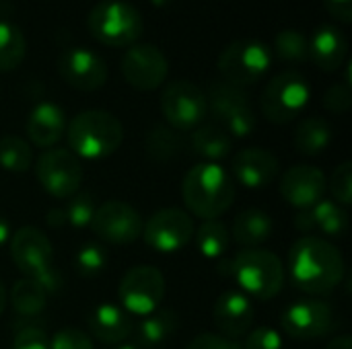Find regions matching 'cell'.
Segmentation results:
<instances>
[{"label": "cell", "mask_w": 352, "mask_h": 349, "mask_svg": "<svg viewBox=\"0 0 352 349\" xmlns=\"http://www.w3.org/2000/svg\"><path fill=\"white\" fill-rule=\"evenodd\" d=\"M161 111L169 128L177 132L196 130L208 113L206 95L190 80H173L161 93Z\"/></svg>", "instance_id": "11"}, {"label": "cell", "mask_w": 352, "mask_h": 349, "mask_svg": "<svg viewBox=\"0 0 352 349\" xmlns=\"http://www.w3.org/2000/svg\"><path fill=\"white\" fill-rule=\"evenodd\" d=\"M223 80L243 88L260 82L272 66V49L262 39H235L219 53Z\"/></svg>", "instance_id": "6"}, {"label": "cell", "mask_w": 352, "mask_h": 349, "mask_svg": "<svg viewBox=\"0 0 352 349\" xmlns=\"http://www.w3.org/2000/svg\"><path fill=\"white\" fill-rule=\"evenodd\" d=\"M309 97L311 88L307 78L295 70H287L266 84L260 97V107L268 121L283 125L303 113L309 103Z\"/></svg>", "instance_id": "8"}, {"label": "cell", "mask_w": 352, "mask_h": 349, "mask_svg": "<svg viewBox=\"0 0 352 349\" xmlns=\"http://www.w3.org/2000/svg\"><path fill=\"white\" fill-rule=\"evenodd\" d=\"M186 349H243V346L219 333H200L198 337L190 341V346Z\"/></svg>", "instance_id": "42"}, {"label": "cell", "mask_w": 352, "mask_h": 349, "mask_svg": "<svg viewBox=\"0 0 352 349\" xmlns=\"http://www.w3.org/2000/svg\"><path fill=\"white\" fill-rule=\"evenodd\" d=\"M10 237H12V232H10V224H8V220L0 216V249L10 241Z\"/></svg>", "instance_id": "47"}, {"label": "cell", "mask_w": 352, "mask_h": 349, "mask_svg": "<svg viewBox=\"0 0 352 349\" xmlns=\"http://www.w3.org/2000/svg\"><path fill=\"white\" fill-rule=\"evenodd\" d=\"M179 327V319L169 309H157L155 313L142 317L138 327H134L136 344L140 349H153L163 346Z\"/></svg>", "instance_id": "24"}, {"label": "cell", "mask_w": 352, "mask_h": 349, "mask_svg": "<svg viewBox=\"0 0 352 349\" xmlns=\"http://www.w3.org/2000/svg\"><path fill=\"white\" fill-rule=\"evenodd\" d=\"M4 306H6V290H4V286H2V282H0V317H2V313H4Z\"/></svg>", "instance_id": "48"}, {"label": "cell", "mask_w": 352, "mask_h": 349, "mask_svg": "<svg viewBox=\"0 0 352 349\" xmlns=\"http://www.w3.org/2000/svg\"><path fill=\"white\" fill-rule=\"evenodd\" d=\"M196 247L206 259H221L231 243L227 226L219 220H204L198 230H194Z\"/></svg>", "instance_id": "30"}, {"label": "cell", "mask_w": 352, "mask_h": 349, "mask_svg": "<svg viewBox=\"0 0 352 349\" xmlns=\"http://www.w3.org/2000/svg\"><path fill=\"white\" fill-rule=\"evenodd\" d=\"M8 247L12 263L25 278H39L54 265L52 243L35 226H23L16 232H12Z\"/></svg>", "instance_id": "16"}, {"label": "cell", "mask_w": 352, "mask_h": 349, "mask_svg": "<svg viewBox=\"0 0 352 349\" xmlns=\"http://www.w3.org/2000/svg\"><path fill=\"white\" fill-rule=\"evenodd\" d=\"M233 263V276L245 296L258 300H272L285 286V265L272 251L243 249Z\"/></svg>", "instance_id": "4"}, {"label": "cell", "mask_w": 352, "mask_h": 349, "mask_svg": "<svg viewBox=\"0 0 352 349\" xmlns=\"http://www.w3.org/2000/svg\"><path fill=\"white\" fill-rule=\"evenodd\" d=\"M118 296L128 315L146 317L155 313L165 298V278L153 265H136L124 274Z\"/></svg>", "instance_id": "10"}, {"label": "cell", "mask_w": 352, "mask_h": 349, "mask_svg": "<svg viewBox=\"0 0 352 349\" xmlns=\"http://www.w3.org/2000/svg\"><path fill=\"white\" fill-rule=\"evenodd\" d=\"M316 228L328 237H342L349 228V214L342 206L330 200H322L311 208Z\"/></svg>", "instance_id": "33"}, {"label": "cell", "mask_w": 352, "mask_h": 349, "mask_svg": "<svg viewBox=\"0 0 352 349\" xmlns=\"http://www.w3.org/2000/svg\"><path fill=\"white\" fill-rule=\"evenodd\" d=\"M272 234V218L262 210H243L233 222V239L245 249H258Z\"/></svg>", "instance_id": "26"}, {"label": "cell", "mask_w": 352, "mask_h": 349, "mask_svg": "<svg viewBox=\"0 0 352 349\" xmlns=\"http://www.w3.org/2000/svg\"><path fill=\"white\" fill-rule=\"evenodd\" d=\"M182 144H184V140H182L179 132L169 125L151 128L146 134V140H144L146 154L157 163H167V160L175 158L182 150Z\"/></svg>", "instance_id": "31"}, {"label": "cell", "mask_w": 352, "mask_h": 349, "mask_svg": "<svg viewBox=\"0 0 352 349\" xmlns=\"http://www.w3.org/2000/svg\"><path fill=\"white\" fill-rule=\"evenodd\" d=\"M295 228L299 232H311V230H316V220H314L311 208L297 212V216H295Z\"/></svg>", "instance_id": "44"}, {"label": "cell", "mask_w": 352, "mask_h": 349, "mask_svg": "<svg viewBox=\"0 0 352 349\" xmlns=\"http://www.w3.org/2000/svg\"><path fill=\"white\" fill-rule=\"evenodd\" d=\"M27 53V41L23 31L2 19L0 21V72H10L21 66Z\"/></svg>", "instance_id": "29"}, {"label": "cell", "mask_w": 352, "mask_h": 349, "mask_svg": "<svg viewBox=\"0 0 352 349\" xmlns=\"http://www.w3.org/2000/svg\"><path fill=\"white\" fill-rule=\"evenodd\" d=\"M47 349H93V341L85 331L76 327H64L50 339Z\"/></svg>", "instance_id": "38"}, {"label": "cell", "mask_w": 352, "mask_h": 349, "mask_svg": "<svg viewBox=\"0 0 352 349\" xmlns=\"http://www.w3.org/2000/svg\"><path fill=\"white\" fill-rule=\"evenodd\" d=\"M122 74L132 88L144 93L155 91L165 82L169 74V62L157 45L134 43L122 58Z\"/></svg>", "instance_id": "13"}, {"label": "cell", "mask_w": 352, "mask_h": 349, "mask_svg": "<svg viewBox=\"0 0 352 349\" xmlns=\"http://www.w3.org/2000/svg\"><path fill=\"white\" fill-rule=\"evenodd\" d=\"M330 191L338 206H351L352 202V163L344 160L336 167L330 179Z\"/></svg>", "instance_id": "37"}, {"label": "cell", "mask_w": 352, "mask_h": 349, "mask_svg": "<svg viewBox=\"0 0 352 349\" xmlns=\"http://www.w3.org/2000/svg\"><path fill=\"white\" fill-rule=\"evenodd\" d=\"M326 187V175L314 165H295L280 179L283 197L299 210H309L322 202Z\"/></svg>", "instance_id": "18"}, {"label": "cell", "mask_w": 352, "mask_h": 349, "mask_svg": "<svg viewBox=\"0 0 352 349\" xmlns=\"http://www.w3.org/2000/svg\"><path fill=\"white\" fill-rule=\"evenodd\" d=\"M47 335L39 325H23L12 339V349H47Z\"/></svg>", "instance_id": "39"}, {"label": "cell", "mask_w": 352, "mask_h": 349, "mask_svg": "<svg viewBox=\"0 0 352 349\" xmlns=\"http://www.w3.org/2000/svg\"><path fill=\"white\" fill-rule=\"evenodd\" d=\"M274 51L283 62L301 64L309 60V39L297 29H283L274 37Z\"/></svg>", "instance_id": "34"}, {"label": "cell", "mask_w": 352, "mask_h": 349, "mask_svg": "<svg viewBox=\"0 0 352 349\" xmlns=\"http://www.w3.org/2000/svg\"><path fill=\"white\" fill-rule=\"evenodd\" d=\"M70 152L78 158L101 160L111 156L124 142V128L116 115L103 109H87L66 125Z\"/></svg>", "instance_id": "3"}, {"label": "cell", "mask_w": 352, "mask_h": 349, "mask_svg": "<svg viewBox=\"0 0 352 349\" xmlns=\"http://www.w3.org/2000/svg\"><path fill=\"white\" fill-rule=\"evenodd\" d=\"M326 349H352V339L349 335H340V337H336V339H332Z\"/></svg>", "instance_id": "46"}, {"label": "cell", "mask_w": 352, "mask_h": 349, "mask_svg": "<svg viewBox=\"0 0 352 349\" xmlns=\"http://www.w3.org/2000/svg\"><path fill=\"white\" fill-rule=\"evenodd\" d=\"M324 6L332 19L349 25L352 21V0H324Z\"/></svg>", "instance_id": "43"}, {"label": "cell", "mask_w": 352, "mask_h": 349, "mask_svg": "<svg viewBox=\"0 0 352 349\" xmlns=\"http://www.w3.org/2000/svg\"><path fill=\"white\" fill-rule=\"evenodd\" d=\"M89 333L107 346H120L134 333V319L118 304H99L87 317Z\"/></svg>", "instance_id": "21"}, {"label": "cell", "mask_w": 352, "mask_h": 349, "mask_svg": "<svg viewBox=\"0 0 352 349\" xmlns=\"http://www.w3.org/2000/svg\"><path fill=\"white\" fill-rule=\"evenodd\" d=\"M95 204H93V197L91 193H74L68 202V206L64 208V214H66V222L78 230L91 226L93 222V216H95Z\"/></svg>", "instance_id": "36"}, {"label": "cell", "mask_w": 352, "mask_h": 349, "mask_svg": "<svg viewBox=\"0 0 352 349\" xmlns=\"http://www.w3.org/2000/svg\"><path fill=\"white\" fill-rule=\"evenodd\" d=\"M349 41L334 25H320L309 39V60L324 72H334L346 64Z\"/></svg>", "instance_id": "23"}, {"label": "cell", "mask_w": 352, "mask_h": 349, "mask_svg": "<svg viewBox=\"0 0 352 349\" xmlns=\"http://www.w3.org/2000/svg\"><path fill=\"white\" fill-rule=\"evenodd\" d=\"M39 185L56 200H70L82 183V165L68 148H47L35 163Z\"/></svg>", "instance_id": "9"}, {"label": "cell", "mask_w": 352, "mask_h": 349, "mask_svg": "<svg viewBox=\"0 0 352 349\" xmlns=\"http://www.w3.org/2000/svg\"><path fill=\"white\" fill-rule=\"evenodd\" d=\"M190 144H192V150L210 160V163H217V160H223L231 154L233 150V140L231 136L217 123H202L194 130L192 138H190Z\"/></svg>", "instance_id": "25"}, {"label": "cell", "mask_w": 352, "mask_h": 349, "mask_svg": "<svg viewBox=\"0 0 352 349\" xmlns=\"http://www.w3.org/2000/svg\"><path fill=\"white\" fill-rule=\"evenodd\" d=\"M194 222L188 212L177 208H163L142 224L144 243L159 253H177L194 239Z\"/></svg>", "instance_id": "12"}, {"label": "cell", "mask_w": 352, "mask_h": 349, "mask_svg": "<svg viewBox=\"0 0 352 349\" xmlns=\"http://www.w3.org/2000/svg\"><path fill=\"white\" fill-rule=\"evenodd\" d=\"M64 109L56 103H37L27 117V136L39 148H54L66 134Z\"/></svg>", "instance_id": "22"}, {"label": "cell", "mask_w": 352, "mask_h": 349, "mask_svg": "<svg viewBox=\"0 0 352 349\" xmlns=\"http://www.w3.org/2000/svg\"><path fill=\"white\" fill-rule=\"evenodd\" d=\"M151 2H153V4H157V6H165L169 0H151Z\"/></svg>", "instance_id": "50"}, {"label": "cell", "mask_w": 352, "mask_h": 349, "mask_svg": "<svg viewBox=\"0 0 352 349\" xmlns=\"http://www.w3.org/2000/svg\"><path fill=\"white\" fill-rule=\"evenodd\" d=\"M33 165V150L21 136L8 134L0 138V167L10 173H25Z\"/></svg>", "instance_id": "32"}, {"label": "cell", "mask_w": 352, "mask_h": 349, "mask_svg": "<svg viewBox=\"0 0 352 349\" xmlns=\"http://www.w3.org/2000/svg\"><path fill=\"white\" fill-rule=\"evenodd\" d=\"M278 158L264 148H243L233 158V177L250 189L270 185L278 175Z\"/></svg>", "instance_id": "20"}, {"label": "cell", "mask_w": 352, "mask_h": 349, "mask_svg": "<svg viewBox=\"0 0 352 349\" xmlns=\"http://www.w3.org/2000/svg\"><path fill=\"white\" fill-rule=\"evenodd\" d=\"M111 349H140L136 344H120V346H116V348Z\"/></svg>", "instance_id": "49"}, {"label": "cell", "mask_w": 352, "mask_h": 349, "mask_svg": "<svg viewBox=\"0 0 352 349\" xmlns=\"http://www.w3.org/2000/svg\"><path fill=\"white\" fill-rule=\"evenodd\" d=\"M280 325L289 337L301 339V341H311V339L326 337L332 331L334 313L328 302L305 298V300L293 302L283 313Z\"/></svg>", "instance_id": "15"}, {"label": "cell", "mask_w": 352, "mask_h": 349, "mask_svg": "<svg viewBox=\"0 0 352 349\" xmlns=\"http://www.w3.org/2000/svg\"><path fill=\"white\" fill-rule=\"evenodd\" d=\"M93 232L109 245H130L142 237V218L126 202H105L95 210Z\"/></svg>", "instance_id": "14"}, {"label": "cell", "mask_w": 352, "mask_h": 349, "mask_svg": "<svg viewBox=\"0 0 352 349\" xmlns=\"http://www.w3.org/2000/svg\"><path fill=\"white\" fill-rule=\"evenodd\" d=\"M45 222H47L50 228H62V226H66L68 222H66L64 208H54V210H50L47 216H45Z\"/></svg>", "instance_id": "45"}, {"label": "cell", "mask_w": 352, "mask_h": 349, "mask_svg": "<svg viewBox=\"0 0 352 349\" xmlns=\"http://www.w3.org/2000/svg\"><path fill=\"white\" fill-rule=\"evenodd\" d=\"M87 27L103 45L130 47L142 35V14L126 0H101L89 10Z\"/></svg>", "instance_id": "5"}, {"label": "cell", "mask_w": 352, "mask_h": 349, "mask_svg": "<svg viewBox=\"0 0 352 349\" xmlns=\"http://www.w3.org/2000/svg\"><path fill=\"white\" fill-rule=\"evenodd\" d=\"M47 292L31 278L16 280L10 288V304L19 317H39L47 304Z\"/></svg>", "instance_id": "27"}, {"label": "cell", "mask_w": 352, "mask_h": 349, "mask_svg": "<svg viewBox=\"0 0 352 349\" xmlns=\"http://www.w3.org/2000/svg\"><path fill=\"white\" fill-rule=\"evenodd\" d=\"M107 265V251L99 243H85L74 255V267L80 278H95Z\"/></svg>", "instance_id": "35"}, {"label": "cell", "mask_w": 352, "mask_h": 349, "mask_svg": "<svg viewBox=\"0 0 352 349\" xmlns=\"http://www.w3.org/2000/svg\"><path fill=\"white\" fill-rule=\"evenodd\" d=\"M58 74L62 80L82 93L97 91L107 80V64L99 53L87 47H68L58 58Z\"/></svg>", "instance_id": "17"}, {"label": "cell", "mask_w": 352, "mask_h": 349, "mask_svg": "<svg viewBox=\"0 0 352 349\" xmlns=\"http://www.w3.org/2000/svg\"><path fill=\"white\" fill-rule=\"evenodd\" d=\"M204 95L217 125H221L229 136L248 138L256 130V113L243 88L227 80H214L208 84Z\"/></svg>", "instance_id": "7"}, {"label": "cell", "mask_w": 352, "mask_h": 349, "mask_svg": "<svg viewBox=\"0 0 352 349\" xmlns=\"http://www.w3.org/2000/svg\"><path fill=\"white\" fill-rule=\"evenodd\" d=\"M352 105V91L349 84H344V82H336V84H332L328 91H326V95H324V107L330 111V113H338V115H342V113H346L349 109H351Z\"/></svg>", "instance_id": "40"}, {"label": "cell", "mask_w": 352, "mask_h": 349, "mask_svg": "<svg viewBox=\"0 0 352 349\" xmlns=\"http://www.w3.org/2000/svg\"><path fill=\"white\" fill-rule=\"evenodd\" d=\"M243 349H283V337L272 327H258L245 337Z\"/></svg>", "instance_id": "41"}, {"label": "cell", "mask_w": 352, "mask_h": 349, "mask_svg": "<svg viewBox=\"0 0 352 349\" xmlns=\"http://www.w3.org/2000/svg\"><path fill=\"white\" fill-rule=\"evenodd\" d=\"M212 319L219 329V335L237 341L252 329L256 311L252 300L243 292H225L214 302Z\"/></svg>", "instance_id": "19"}, {"label": "cell", "mask_w": 352, "mask_h": 349, "mask_svg": "<svg viewBox=\"0 0 352 349\" xmlns=\"http://www.w3.org/2000/svg\"><path fill=\"white\" fill-rule=\"evenodd\" d=\"M289 276L305 294L326 296L344 278V257L326 239L303 237L289 253Z\"/></svg>", "instance_id": "1"}, {"label": "cell", "mask_w": 352, "mask_h": 349, "mask_svg": "<svg viewBox=\"0 0 352 349\" xmlns=\"http://www.w3.org/2000/svg\"><path fill=\"white\" fill-rule=\"evenodd\" d=\"M182 197L194 216L202 220H217L233 206L235 181L221 165L200 163L186 173Z\"/></svg>", "instance_id": "2"}, {"label": "cell", "mask_w": 352, "mask_h": 349, "mask_svg": "<svg viewBox=\"0 0 352 349\" xmlns=\"http://www.w3.org/2000/svg\"><path fill=\"white\" fill-rule=\"evenodd\" d=\"M332 142V128L322 117H307L297 125L295 132V148L301 154L318 156Z\"/></svg>", "instance_id": "28"}]
</instances>
